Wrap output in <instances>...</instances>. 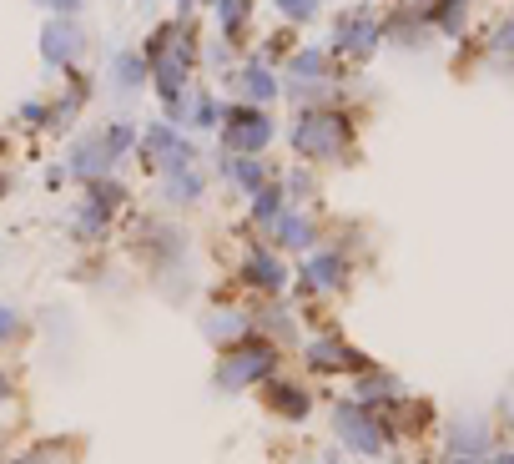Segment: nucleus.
<instances>
[{"label": "nucleus", "mask_w": 514, "mask_h": 464, "mask_svg": "<svg viewBox=\"0 0 514 464\" xmlns=\"http://www.w3.org/2000/svg\"><path fill=\"white\" fill-rule=\"evenodd\" d=\"M338 253H318L313 263H308V283H313V293H328V288H338Z\"/></svg>", "instance_id": "obj_7"}, {"label": "nucleus", "mask_w": 514, "mask_h": 464, "mask_svg": "<svg viewBox=\"0 0 514 464\" xmlns=\"http://www.w3.org/2000/svg\"><path fill=\"white\" fill-rule=\"evenodd\" d=\"M283 238H288V243H308L313 232H308V222H303V217H283Z\"/></svg>", "instance_id": "obj_15"}, {"label": "nucleus", "mask_w": 514, "mask_h": 464, "mask_svg": "<svg viewBox=\"0 0 514 464\" xmlns=\"http://www.w3.org/2000/svg\"><path fill=\"white\" fill-rule=\"evenodd\" d=\"M338 142H343V122H338V116H303V122L293 127V147L303 157L328 162V157H338Z\"/></svg>", "instance_id": "obj_1"}, {"label": "nucleus", "mask_w": 514, "mask_h": 464, "mask_svg": "<svg viewBox=\"0 0 514 464\" xmlns=\"http://www.w3.org/2000/svg\"><path fill=\"white\" fill-rule=\"evenodd\" d=\"M333 46H338V51H353V56L378 51V21H373V16H343V21L333 26Z\"/></svg>", "instance_id": "obj_3"}, {"label": "nucleus", "mask_w": 514, "mask_h": 464, "mask_svg": "<svg viewBox=\"0 0 514 464\" xmlns=\"http://www.w3.org/2000/svg\"><path fill=\"white\" fill-rule=\"evenodd\" d=\"M41 6H51V11H61V16H71V11L81 6V0H41Z\"/></svg>", "instance_id": "obj_20"}, {"label": "nucleus", "mask_w": 514, "mask_h": 464, "mask_svg": "<svg viewBox=\"0 0 514 464\" xmlns=\"http://www.w3.org/2000/svg\"><path fill=\"white\" fill-rule=\"evenodd\" d=\"M278 11L293 16V21H308V16L318 11V0H278Z\"/></svg>", "instance_id": "obj_14"}, {"label": "nucleus", "mask_w": 514, "mask_h": 464, "mask_svg": "<svg viewBox=\"0 0 514 464\" xmlns=\"http://www.w3.org/2000/svg\"><path fill=\"white\" fill-rule=\"evenodd\" d=\"M494 46H499V51H514V21H509V26L494 36Z\"/></svg>", "instance_id": "obj_19"}, {"label": "nucleus", "mask_w": 514, "mask_h": 464, "mask_svg": "<svg viewBox=\"0 0 514 464\" xmlns=\"http://www.w3.org/2000/svg\"><path fill=\"white\" fill-rule=\"evenodd\" d=\"M142 76H147V66H142L137 56H116V81H121V91H132Z\"/></svg>", "instance_id": "obj_10"}, {"label": "nucleus", "mask_w": 514, "mask_h": 464, "mask_svg": "<svg viewBox=\"0 0 514 464\" xmlns=\"http://www.w3.org/2000/svg\"><path fill=\"white\" fill-rule=\"evenodd\" d=\"M278 404H283V414H303V394H293V389H278Z\"/></svg>", "instance_id": "obj_18"}, {"label": "nucleus", "mask_w": 514, "mask_h": 464, "mask_svg": "<svg viewBox=\"0 0 514 464\" xmlns=\"http://www.w3.org/2000/svg\"><path fill=\"white\" fill-rule=\"evenodd\" d=\"M187 6H192V0H182V11H187Z\"/></svg>", "instance_id": "obj_22"}, {"label": "nucleus", "mask_w": 514, "mask_h": 464, "mask_svg": "<svg viewBox=\"0 0 514 464\" xmlns=\"http://www.w3.org/2000/svg\"><path fill=\"white\" fill-rule=\"evenodd\" d=\"M247 16V0H222V31H237Z\"/></svg>", "instance_id": "obj_13"}, {"label": "nucleus", "mask_w": 514, "mask_h": 464, "mask_svg": "<svg viewBox=\"0 0 514 464\" xmlns=\"http://www.w3.org/2000/svg\"><path fill=\"white\" fill-rule=\"evenodd\" d=\"M464 26V0H444V31H459Z\"/></svg>", "instance_id": "obj_16"}, {"label": "nucleus", "mask_w": 514, "mask_h": 464, "mask_svg": "<svg viewBox=\"0 0 514 464\" xmlns=\"http://www.w3.org/2000/svg\"><path fill=\"white\" fill-rule=\"evenodd\" d=\"M16 328V308H0V338H6Z\"/></svg>", "instance_id": "obj_21"}, {"label": "nucleus", "mask_w": 514, "mask_h": 464, "mask_svg": "<svg viewBox=\"0 0 514 464\" xmlns=\"http://www.w3.org/2000/svg\"><path fill=\"white\" fill-rule=\"evenodd\" d=\"M273 137V122L263 111H242V116H232V127H227V142L237 147V152H257Z\"/></svg>", "instance_id": "obj_5"}, {"label": "nucleus", "mask_w": 514, "mask_h": 464, "mask_svg": "<svg viewBox=\"0 0 514 464\" xmlns=\"http://www.w3.org/2000/svg\"><path fill=\"white\" fill-rule=\"evenodd\" d=\"M76 41H81V36H76L71 26H51V31H46V56H51V61H66V56H76Z\"/></svg>", "instance_id": "obj_8"}, {"label": "nucleus", "mask_w": 514, "mask_h": 464, "mask_svg": "<svg viewBox=\"0 0 514 464\" xmlns=\"http://www.w3.org/2000/svg\"><path fill=\"white\" fill-rule=\"evenodd\" d=\"M207 333H212V338H232V333H237V318H212Z\"/></svg>", "instance_id": "obj_17"}, {"label": "nucleus", "mask_w": 514, "mask_h": 464, "mask_svg": "<svg viewBox=\"0 0 514 464\" xmlns=\"http://www.w3.org/2000/svg\"><path fill=\"white\" fill-rule=\"evenodd\" d=\"M247 273H252V283H263L268 293H278V288L288 283V273H283V263H278L273 253H252V263H247Z\"/></svg>", "instance_id": "obj_6"}, {"label": "nucleus", "mask_w": 514, "mask_h": 464, "mask_svg": "<svg viewBox=\"0 0 514 464\" xmlns=\"http://www.w3.org/2000/svg\"><path fill=\"white\" fill-rule=\"evenodd\" d=\"M232 177L247 187V192H257L263 187V162H252V157H242V162H232Z\"/></svg>", "instance_id": "obj_11"}, {"label": "nucleus", "mask_w": 514, "mask_h": 464, "mask_svg": "<svg viewBox=\"0 0 514 464\" xmlns=\"http://www.w3.org/2000/svg\"><path fill=\"white\" fill-rule=\"evenodd\" d=\"M333 424H338V434H343L358 454H383V434H378V424H373L358 404H338Z\"/></svg>", "instance_id": "obj_2"}, {"label": "nucleus", "mask_w": 514, "mask_h": 464, "mask_svg": "<svg viewBox=\"0 0 514 464\" xmlns=\"http://www.w3.org/2000/svg\"><path fill=\"white\" fill-rule=\"evenodd\" d=\"M242 91H247L252 101H268V96H273L278 86H273V76H268V71H257V66H252V71L242 76Z\"/></svg>", "instance_id": "obj_9"}, {"label": "nucleus", "mask_w": 514, "mask_h": 464, "mask_svg": "<svg viewBox=\"0 0 514 464\" xmlns=\"http://www.w3.org/2000/svg\"><path fill=\"white\" fill-rule=\"evenodd\" d=\"M278 207H283V197H278L273 187H257V192H252V212H257V217H278Z\"/></svg>", "instance_id": "obj_12"}, {"label": "nucleus", "mask_w": 514, "mask_h": 464, "mask_svg": "<svg viewBox=\"0 0 514 464\" xmlns=\"http://www.w3.org/2000/svg\"><path fill=\"white\" fill-rule=\"evenodd\" d=\"M268 369H273L268 348H247V354H237V359L217 374V384H222V389H242V384H252V379H263Z\"/></svg>", "instance_id": "obj_4"}]
</instances>
